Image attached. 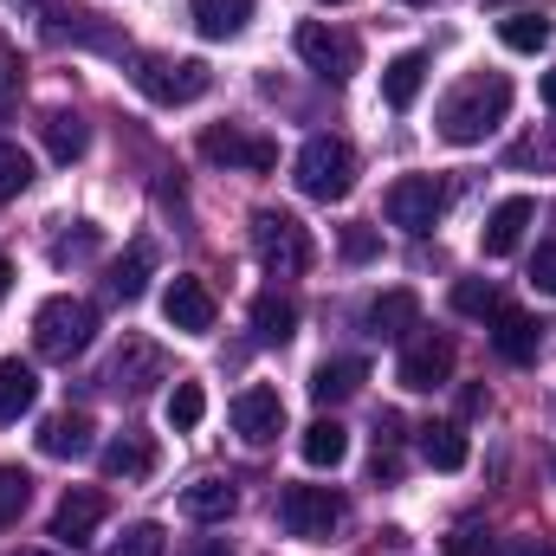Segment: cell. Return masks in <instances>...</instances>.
I'll return each instance as SVG.
<instances>
[{
	"mask_svg": "<svg viewBox=\"0 0 556 556\" xmlns=\"http://www.w3.org/2000/svg\"><path fill=\"white\" fill-rule=\"evenodd\" d=\"M505 111H511V78L505 72H472V78H459L440 98L433 130H440V142H453V149H472V142H485L505 124Z\"/></svg>",
	"mask_w": 556,
	"mask_h": 556,
	"instance_id": "cell-1",
	"label": "cell"
},
{
	"mask_svg": "<svg viewBox=\"0 0 556 556\" xmlns=\"http://www.w3.org/2000/svg\"><path fill=\"white\" fill-rule=\"evenodd\" d=\"M26 7H39V0H26Z\"/></svg>",
	"mask_w": 556,
	"mask_h": 556,
	"instance_id": "cell-46",
	"label": "cell"
},
{
	"mask_svg": "<svg viewBox=\"0 0 556 556\" xmlns=\"http://www.w3.org/2000/svg\"><path fill=\"white\" fill-rule=\"evenodd\" d=\"M33 402H39V376L20 363V356H7L0 363V427L20 415H33Z\"/></svg>",
	"mask_w": 556,
	"mask_h": 556,
	"instance_id": "cell-27",
	"label": "cell"
},
{
	"mask_svg": "<svg viewBox=\"0 0 556 556\" xmlns=\"http://www.w3.org/2000/svg\"><path fill=\"white\" fill-rule=\"evenodd\" d=\"M233 433H240L247 446H273L278 433H285V402H278V389H240V395H233Z\"/></svg>",
	"mask_w": 556,
	"mask_h": 556,
	"instance_id": "cell-13",
	"label": "cell"
},
{
	"mask_svg": "<svg viewBox=\"0 0 556 556\" xmlns=\"http://www.w3.org/2000/svg\"><path fill=\"white\" fill-rule=\"evenodd\" d=\"M253 330H260V343H291L298 337V304L285 291H260L253 298Z\"/></svg>",
	"mask_w": 556,
	"mask_h": 556,
	"instance_id": "cell-29",
	"label": "cell"
},
{
	"mask_svg": "<svg viewBox=\"0 0 556 556\" xmlns=\"http://www.w3.org/2000/svg\"><path fill=\"white\" fill-rule=\"evenodd\" d=\"M363 382H369V363H363V356H330V363H317V376H311V402H317V408H337V402H350Z\"/></svg>",
	"mask_w": 556,
	"mask_h": 556,
	"instance_id": "cell-17",
	"label": "cell"
},
{
	"mask_svg": "<svg viewBox=\"0 0 556 556\" xmlns=\"http://www.w3.org/2000/svg\"><path fill=\"white\" fill-rule=\"evenodd\" d=\"M201 415H207V389H201V382H175V389H168V427H175V433H194Z\"/></svg>",
	"mask_w": 556,
	"mask_h": 556,
	"instance_id": "cell-31",
	"label": "cell"
},
{
	"mask_svg": "<svg viewBox=\"0 0 556 556\" xmlns=\"http://www.w3.org/2000/svg\"><path fill=\"white\" fill-rule=\"evenodd\" d=\"M33 505V479L20 472V466H0V531L7 525H20V511Z\"/></svg>",
	"mask_w": 556,
	"mask_h": 556,
	"instance_id": "cell-32",
	"label": "cell"
},
{
	"mask_svg": "<svg viewBox=\"0 0 556 556\" xmlns=\"http://www.w3.org/2000/svg\"><path fill=\"white\" fill-rule=\"evenodd\" d=\"M91 253H98V227H78L72 240H59V247H52V260H59V266H78V260H91Z\"/></svg>",
	"mask_w": 556,
	"mask_h": 556,
	"instance_id": "cell-37",
	"label": "cell"
},
{
	"mask_svg": "<svg viewBox=\"0 0 556 556\" xmlns=\"http://www.w3.org/2000/svg\"><path fill=\"white\" fill-rule=\"evenodd\" d=\"M13 98H20V52H13V39L0 33V117L13 111Z\"/></svg>",
	"mask_w": 556,
	"mask_h": 556,
	"instance_id": "cell-36",
	"label": "cell"
},
{
	"mask_svg": "<svg viewBox=\"0 0 556 556\" xmlns=\"http://www.w3.org/2000/svg\"><path fill=\"white\" fill-rule=\"evenodd\" d=\"M531 220H538V201H531V194H511V201H498V207H492V220H485V233H479L485 260H511Z\"/></svg>",
	"mask_w": 556,
	"mask_h": 556,
	"instance_id": "cell-15",
	"label": "cell"
},
{
	"mask_svg": "<svg viewBox=\"0 0 556 556\" xmlns=\"http://www.w3.org/2000/svg\"><path fill=\"white\" fill-rule=\"evenodd\" d=\"M376 253H382V240H376L369 227H343V260L363 266V260H376Z\"/></svg>",
	"mask_w": 556,
	"mask_h": 556,
	"instance_id": "cell-38",
	"label": "cell"
},
{
	"mask_svg": "<svg viewBox=\"0 0 556 556\" xmlns=\"http://www.w3.org/2000/svg\"><path fill=\"white\" fill-rule=\"evenodd\" d=\"M446 376H453V337H415V343L402 350L395 382H402L408 395H433V389H446Z\"/></svg>",
	"mask_w": 556,
	"mask_h": 556,
	"instance_id": "cell-8",
	"label": "cell"
},
{
	"mask_svg": "<svg viewBox=\"0 0 556 556\" xmlns=\"http://www.w3.org/2000/svg\"><path fill=\"white\" fill-rule=\"evenodd\" d=\"M531 285L556 298V240H544V247H538V260H531Z\"/></svg>",
	"mask_w": 556,
	"mask_h": 556,
	"instance_id": "cell-39",
	"label": "cell"
},
{
	"mask_svg": "<svg viewBox=\"0 0 556 556\" xmlns=\"http://www.w3.org/2000/svg\"><path fill=\"white\" fill-rule=\"evenodd\" d=\"M201 162H214V168H253V175H266V168H278V142L266 137H247V130H207L201 137Z\"/></svg>",
	"mask_w": 556,
	"mask_h": 556,
	"instance_id": "cell-11",
	"label": "cell"
},
{
	"mask_svg": "<svg viewBox=\"0 0 556 556\" xmlns=\"http://www.w3.org/2000/svg\"><path fill=\"white\" fill-rule=\"evenodd\" d=\"M492 350L505 356V363H538V350H544V324L531 317V311H511V304H498L492 311Z\"/></svg>",
	"mask_w": 556,
	"mask_h": 556,
	"instance_id": "cell-14",
	"label": "cell"
},
{
	"mask_svg": "<svg viewBox=\"0 0 556 556\" xmlns=\"http://www.w3.org/2000/svg\"><path fill=\"white\" fill-rule=\"evenodd\" d=\"M39 137H46V149H52V162H78V155L91 149V124H85L78 111L52 104V111L39 117Z\"/></svg>",
	"mask_w": 556,
	"mask_h": 556,
	"instance_id": "cell-20",
	"label": "cell"
},
{
	"mask_svg": "<svg viewBox=\"0 0 556 556\" xmlns=\"http://www.w3.org/2000/svg\"><path fill=\"white\" fill-rule=\"evenodd\" d=\"M291 181L311 201H350V188H356V149L343 137H311L298 149V162H291Z\"/></svg>",
	"mask_w": 556,
	"mask_h": 556,
	"instance_id": "cell-3",
	"label": "cell"
},
{
	"mask_svg": "<svg viewBox=\"0 0 556 556\" xmlns=\"http://www.w3.org/2000/svg\"><path fill=\"white\" fill-rule=\"evenodd\" d=\"M324 7H343V0H324Z\"/></svg>",
	"mask_w": 556,
	"mask_h": 556,
	"instance_id": "cell-45",
	"label": "cell"
},
{
	"mask_svg": "<svg viewBox=\"0 0 556 556\" xmlns=\"http://www.w3.org/2000/svg\"><path fill=\"white\" fill-rule=\"evenodd\" d=\"M91 337H98V304H85V298H46L39 311H33V350L46 356V363H72V356H85L91 350Z\"/></svg>",
	"mask_w": 556,
	"mask_h": 556,
	"instance_id": "cell-2",
	"label": "cell"
},
{
	"mask_svg": "<svg viewBox=\"0 0 556 556\" xmlns=\"http://www.w3.org/2000/svg\"><path fill=\"white\" fill-rule=\"evenodd\" d=\"M291 46H298V59H304L317 78H337V85H343V78L356 72V39H350V33H330V26L311 20V26H298Z\"/></svg>",
	"mask_w": 556,
	"mask_h": 556,
	"instance_id": "cell-9",
	"label": "cell"
},
{
	"mask_svg": "<svg viewBox=\"0 0 556 556\" xmlns=\"http://www.w3.org/2000/svg\"><path fill=\"white\" fill-rule=\"evenodd\" d=\"M194 556H233V551H227L220 538H207V544H201V551H194Z\"/></svg>",
	"mask_w": 556,
	"mask_h": 556,
	"instance_id": "cell-41",
	"label": "cell"
},
{
	"mask_svg": "<svg viewBox=\"0 0 556 556\" xmlns=\"http://www.w3.org/2000/svg\"><path fill=\"white\" fill-rule=\"evenodd\" d=\"M382 214H389V227H402V233H433L440 214H446V188H440L433 175H402V181L382 194Z\"/></svg>",
	"mask_w": 556,
	"mask_h": 556,
	"instance_id": "cell-7",
	"label": "cell"
},
{
	"mask_svg": "<svg viewBox=\"0 0 556 556\" xmlns=\"http://www.w3.org/2000/svg\"><path fill=\"white\" fill-rule=\"evenodd\" d=\"M162 317H168V330H181V337H207L214 317H220V304H214V291H207L201 278H168Z\"/></svg>",
	"mask_w": 556,
	"mask_h": 556,
	"instance_id": "cell-10",
	"label": "cell"
},
{
	"mask_svg": "<svg viewBox=\"0 0 556 556\" xmlns=\"http://www.w3.org/2000/svg\"><path fill=\"white\" fill-rule=\"evenodd\" d=\"M188 13L201 39H240L253 20V0H188Z\"/></svg>",
	"mask_w": 556,
	"mask_h": 556,
	"instance_id": "cell-23",
	"label": "cell"
},
{
	"mask_svg": "<svg viewBox=\"0 0 556 556\" xmlns=\"http://www.w3.org/2000/svg\"><path fill=\"white\" fill-rule=\"evenodd\" d=\"M104 472H111V479H124V485H130V479H149V472H155V440L137 433V427H130V433H117V440L104 446Z\"/></svg>",
	"mask_w": 556,
	"mask_h": 556,
	"instance_id": "cell-24",
	"label": "cell"
},
{
	"mask_svg": "<svg viewBox=\"0 0 556 556\" xmlns=\"http://www.w3.org/2000/svg\"><path fill=\"white\" fill-rule=\"evenodd\" d=\"M91 433H98V427H91L85 408H65V415H52L39 427V453H46V459H85V453H91Z\"/></svg>",
	"mask_w": 556,
	"mask_h": 556,
	"instance_id": "cell-18",
	"label": "cell"
},
{
	"mask_svg": "<svg viewBox=\"0 0 556 556\" xmlns=\"http://www.w3.org/2000/svg\"><path fill=\"white\" fill-rule=\"evenodd\" d=\"M343 498L330 492V485H285L278 492V525H285V538H298V544H330V531L343 525Z\"/></svg>",
	"mask_w": 556,
	"mask_h": 556,
	"instance_id": "cell-6",
	"label": "cell"
},
{
	"mask_svg": "<svg viewBox=\"0 0 556 556\" xmlns=\"http://www.w3.org/2000/svg\"><path fill=\"white\" fill-rule=\"evenodd\" d=\"M551 13H538V7H518V13H505L498 20V39L511 46V52H544L551 46Z\"/></svg>",
	"mask_w": 556,
	"mask_h": 556,
	"instance_id": "cell-30",
	"label": "cell"
},
{
	"mask_svg": "<svg viewBox=\"0 0 556 556\" xmlns=\"http://www.w3.org/2000/svg\"><path fill=\"white\" fill-rule=\"evenodd\" d=\"M137 91L149 98V104L175 111V104L207 98V91H214V72H207L201 59H162V52H142L137 59Z\"/></svg>",
	"mask_w": 556,
	"mask_h": 556,
	"instance_id": "cell-5",
	"label": "cell"
},
{
	"mask_svg": "<svg viewBox=\"0 0 556 556\" xmlns=\"http://www.w3.org/2000/svg\"><path fill=\"white\" fill-rule=\"evenodd\" d=\"M26 181H33V155L20 142H0V201L26 194Z\"/></svg>",
	"mask_w": 556,
	"mask_h": 556,
	"instance_id": "cell-34",
	"label": "cell"
},
{
	"mask_svg": "<svg viewBox=\"0 0 556 556\" xmlns=\"http://www.w3.org/2000/svg\"><path fill=\"white\" fill-rule=\"evenodd\" d=\"M149 273H155V247L149 240H130V253L111 266V298L117 304H137L142 291H149Z\"/></svg>",
	"mask_w": 556,
	"mask_h": 556,
	"instance_id": "cell-26",
	"label": "cell"
},
{
	"mask_svg": "<svg viewBox=\"0 0 556 556\" xmlns=\"http://www.w3.org/2000/svg\"><path fill=\"white\" fill-rule=\"evenodd\" d=\"M20 556H52V551H20Z\"/></svg>",
	"mask_w": 556,
	"mask_h": 556,
	"instance_id": "cell-44",
	"label": "cell"
},
{
	"mask_svg": "<svg viewBox=\"0 0 556 556\" xmlns=\"http://www.w3.org/2000/svg\"><path fill=\"white\" fill-rule=\"evenodd\" d=\"M505 556H556V544H551V538H511Z\"/></svg>",
	"mask_w": 556,
	"mask_h": 556,
	"instance_id": "cell-40",
	"label": "cell"
},
{
	"mask_svg": "<svg viewBox=\"0 0 556 556\" xmlns=\"http://www.w3.org/2000/svg\"><path fill=\"white\" fill-rule=\"evenodd\" d=\"M181 511H188L194 525H227V518L240 511V492H233L227 479H194V485L181 492Z\"/></svg>",
	"mask_w": 556,
	"mask_h": 556,
	"instance_id": "cell-22",
	"label": "cell"
},
{
	"mask_svg": "<svg viewBox=\"0 0 556 556\" xmlns=\"http://www.w3.org/2000/svg\"><path fill=\"white\" fill-rule=\"evenodd\" d=\"M162 376H168L162 350H155V343H142V337H130V343L111 356V369H104V389H117V395H142V389H155Z\"/></svg>",
	"mask_w": 556,
	"mask_h": 556,
	"instance_id": "cell-12",
	"label": "cell"
},
{
	"mask_svg": "<svg viewBox=\"0 0 556 556\" xmlns=\"http://www.w3.org/2000/svg\"><path fill=\"white\" fill-rule=\"evenodd\" d=\"M415 324H420V298L408 285H402V291H382V298L369 304V330H376V337H408Z\"/></svg>",
	"mask_w": 556,
	"mask_h": 556,
	"instance_id": "cell-28",
	"label": "cell"
},
{
	"mask_svg": "<svg viewBox=\"0 0 556 556\" xmlns=\"http://www.w3.org/2000/svg\"><path fill=\"white\" fill-rule=\"evenodd\" d=\"M298 453H304V466H317V472H337V466H343V453H350V433H343V420H311V427H304V440H298Z\"/></svg>",
	"mask_w": 556,
	"mask_h": 556,
	"instance_id": "cell-25",
	"label": "cell"
},
{
	"mask_svg": "<svg viewBox=\"0 0 556 556\" xmlns=\"http://www.w3.org/2000/svg\"><path fill=\"white\" fill-rule=\"evenodd\" d=\"M420 459H427L433 472H459V466L472 459L466 427H459V420H433V427H420Z\"/></svg>",
	"mask_w": 556,
	"mask_h": 556,
	"instance_id": "cell-21",
	"label": "cell"
},
{
	"mask_svg": "<svg viewBox=\"0 0 556 556\" xmlns=\"http://www.w3.org/2000/svg\"><path fill=\"white\" fill-rule=\"evenodd\" d=\"M7 285H13V260L0 253V298H7Z\"/></svg>",
	"mask_w": 556,
	"mask_h": 556,
	"instance_id": "cell-42",
	"label": "cell"
},
{
	"mask_svg": "<svg viewBox=\"0 0 556 556\" xmlns=\"http://www.w3.org/2000/svg\"><path fill=\"white\" fill-rule=\"evenodd\" d=\"M104 492H91V485H72L65 498H59V511H52V538H65V544H91V531L104 525Z\"/></svg>",
	"mask_w": 556,
	"mask_h": 556,
	"instance_id": "cell-16",
	"label": "cell"
},
{
	"mask_svg": "<svg viewBox=\"0 0 556 556\" xmlns=\"http://www.w3.org/2000/svg\"><path fill=\"white\" fill-rule=\"evenodd\" d=\"M168 551V538H162V525H130L117 544H111V556H162Z\"/></svg>",
	"mask_w": 556,
	"mask_h": 556,
	"instance_id": "cell-35",
	"label": "cell"
},
{
	"mask_svg": "<svg viewBox=\"0 0 556 556\" xmlns=\"http://www.w3.org/2000/svg\"><path fill=\"white\" fill-rule=\"evenodd\" d=\"M453 311H459V317H492V311H498L492 278H459V285H453Z\"/></svg>",
	"mask_w": 556,
	"mask_h": 556,
	"instance_id": "cell-33",
	"label": "cell"
},
{
	"mask_svg": "<svg viewBox=\"0 0 556 556\" xmlns=\"http://www.w3.org/2000/svg\"><path fill=\"white\" fill-rule=\"evenodd\" d=\"M253 253L273 278H298L311 266V227L298 214H285V207H260L253 214Z\"/></svg>",
	"mask_w": 556,
	"mask_h": 556,
	"instance_id": "cell-4",
	"label": "cell"
},
{
	"mask_svg": "<svg viewBox=\"0 0 556 556\" xmlns=\"http://www.w3.org/2000/svg\"><path fill=\"white\" fill-rule=\"evenodd\" d=\"M544 104L556 111V72H544Z\"/></svg>",
	"mask_w": 556,
	"mask_h": 556,
	"instance_id": "cell-43",
	"label": "cell"
},
{
	"mask_svg": "<svg viewBox=\"0 0 556 556\" xmlns=\"http://www.w3.org/2000/svg\"><path fill=\"white\" fill-rule=\"evenodd\" d=\"M420 85H427V52H395L382 65V104L389 111H415Z\"/></svg>",
	"mask_w": 556,
	"mask_h": 556,
	"instance_id": "cell-19",
	"label": "cell"
}]
</instances>
